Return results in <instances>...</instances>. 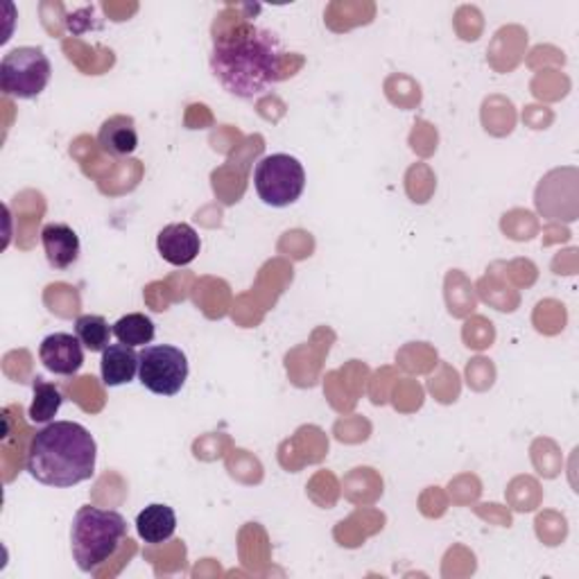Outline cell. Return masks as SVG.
Returning <instances> with one entry per match:
<instances>
[{"label": "cell", "mask_w": 579, "mask_h": 579, "mask_svg": "<svg viewBox=\"0 0 579 579\" xmlns=\"http://www.w3.org/2000/svg\"><path fill=\"white\" fill-rule=\"evenodd\" d=\"M102 383L107 387H120L138 376V353L127 344H109L100 360Z\"/></svg>", "instance_id": "30bf717a"}, {"label": "cell", "mask_w": 579, "mask_h": 579, "mask_svg": "<svg viewBox=\"0 0 579 579\" xmlns=\"http://www.w3.org/2000/svg\"><path fill=\"white\" fill-rule=\"evenodd\" d=\"M254 188L258 197L274 208L295 204L306 188V170L290 155H269L256 164Z\"/></svg>", "instance_id": "5b68a950"}, {"label": "cell", "mask_w": 579, "mask_h": 579, "mask_svg": "<svg viewBox=\"0 0 579 579\" xmlns=\"http://www.w3.org/2000/svg\"><path fill=\"white\" fill-rule=\"evenodd\" d=\"M157 249L166 263H170L175 267H186L197 258V254L202 249V241H199V234L190 225L175 223L159 232Z\"/></svg>", "instance_id": "ba28073f"}, {"label": "cell", "mask_w": 579, "mask_h": 579, "mask_svg": "<svg viewBox=\"0 0 579 579\" xmlns=\"http://www.w3.org/2000/svg\"><path fill=\"white\" fill-rule=\"evenodd\" d=\"M188 379V357L173 344H153L138 353V381L159 396H175Z\"/></svg>", "instance_id": "8992f818"}, {"label": "cell", "mask_w": 579, "mask_h": 579, "mask_svg": "<svg viewBox=\"0 0 579 579\" xmlns=\"http://www.w3.org/2000/svg\"><path fill=\"white\" fill-rule=\"evenodd\" d=\"M41 245L50 267L68 269L80 258V238L68 225L50 223L41 232Z\"/></svg>", "instance_id": "9c48e42d"}, {"label": "cell", "mask_w": 579, "mask_h": 579, "mask_svg": "<svg viewBox=\"0 0 579 579\" xmlns=\"http://www.w3.org/2000/svg\"><path fill=\"white\" fill-rule=\"evenodd\" d=\"M127 537V521L122 514L100 507L85 504L70 526V550L82 572L98 570L116 555Z\"/></svg>", "instance_id": "3957f363"}, {"label": "cell", "mask_w": 579, "mask_h": 579, "mask_svg": "<svg viewBox=\"0 0 579 579\" xmlns=\"http://www.w3.org/2000/svg\"><path fill=\"white\" fill-rule=\"evenodd\" d=\"M155 333H157L155 322L143 313L125 315L114 324V335L118 337L120 344H127V346L150 344L155 340Z\"/></svg>", "instance_id": "4fadbf2b"}, {"label": "cell", "mask_w": 579, "mask_h": 579, "mask_svg": "<svg viewBox=\"0 0 579 579\" xmlns=\"http://www.w3.org/2000/svg\"><path fill=\"white\" fill-rule=\"evenodd\" d=\"M76 335L80 337L85 349L98 353L109 346V337L114 335V328H109L107 320L100 315H82L76 322Z\"/></svg>", "instance_id": "9a60e30c"}, {"label": "cell", "mask_w": 579, "mask_h": 579, "mask_svg": "<svg viewBox=\"0 0 579 579\" xmlns=\"http://www.w3.org/2000/svg\"><path fill=\"white\" fill-rule=\"evenodd\" d=\"M52 66L41 48L21 46L0 61V89L17 100H32L41 96L50 82Z\"/></svg>", "instance_id": "277c9868"}, {"label": "cell", "mask_w": 579, "mask_h": 579, "mask_svg": "<svg viewBox=\"0 0 579 579\" xmlns=\"http://www.w3.org/2000/svg\"><path fill=\"white\" fill-rule=\"evenodd\" d=\"M96 458L98 444L82 423L55 421L32 438L26 469L46 487L68 489L94 478Z\"/></svg>", "instance_id": "7a4b0ae2"}, {"label": "cell", "mask_w": 579, "mask_h": 579, "mask_svg": "<svg viewBox=\"0 0 579 579\" xmlns=\"http://www.w3.org/2000/svg\"><path fill=\"white\" fill-rule=\"evenodd\" d=\"M32 390H35V399H32L30 410H28L30 421H35V423H50L57 416V412H59V408L63 403L61 392L52 383H46L39 376L35 379Z\"/></svg>", "instance_id": "5bb4252c"}, {"label": "cell", "mask_w": 579, "mask_h": 579, "mask_svg": "<svg viewBox=\"0 0 579 579\" xmlns=\"http://www.w3.org/2000/svg\"><path fill=\"white\" fill-rule=\"evenodd\" d=\"M136 530L145 543H153V546L173 539V534L177 530L175 510L161 502L148 504L136 519Z\"/></svg>", "instance_id": "7c38bea8"}, {"label": "cell", "mask_w": 579, "mask_h": 579, "mask_svg": "<svg viewBox=\"0 0 579 579\" xmlns=\"http://www.w3.org/2000/svg\"><path fill=\"white\" fill-rule=\"evenodd\" d=\"M43 367L55 376H76L85 365V344L78 335L52 333L39 346Z\"/></svg>", "instance_id": "52a82bcc"}, {"label": "cell", "mask_w": 579, "mask_h": 579, "mask_svg": "<svg viewBox=\"0 0 579 579\" xmlns=\"http://www.w3.org/2000/svg\"><path fill=\"white\" fill-rule=\"evenodd\" d=\"M98 145L111 157H127L138 148V131L131 116H111L102 122Z\"/></svg>", "instance_id": "8fae6325"}, {"label": "cell", "mask_w": 579, "mask_h": 579, "mask_svg": "<svg viewBox=\"0 0 579 579\" xmlns=\"http://www.w3.org/2000/svg\"><path fill=\"white\" fill-rule=\"evenodd\" d=\"M283 55L281 39L272 30L245 26L232 37H215L210 70L227 94L254 100L283 78Z\"/></svg>", "instance_id": "6da1fadb"}]
</instances>
